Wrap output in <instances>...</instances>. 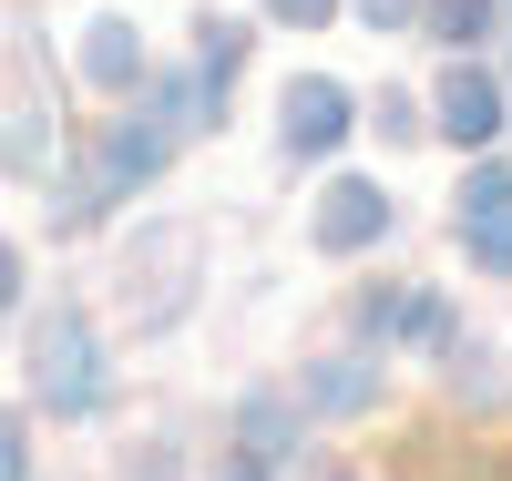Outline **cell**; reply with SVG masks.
I'll list each match as a JSON object with an SVG mask.
<instances>
[{"mask_svg": "<svg viewBox=\"0 0 512 481\" xmlns=\"http://www.w3.org/2000/svg\"><path fill=\"white\" fill-rule=\"evenodd\" d=\"M338 123H349V103H338L328 82H297V103H287V144H328Z\"/></svg>", "mask_w": 512, "mask_h": 481, "instance_id": "cell-1", "label": "cell"}, {"mask_svg": "<svg viewBox=\"0 0 512 481\" xmlns=\"http://www.w3.org/2000/svg\"><path fill=\"white\" fill-rule=\"evenodd\" d=\"M41 389H52V400H82V389H93V348H82L72 328L41 348Z\"/></svg>", "mask_w": 512, "mask_h": 481, "instance_id": "cell-2", "label": "cell"}, {"mask_svg": "<svg viewBox=\"0 0 512 481\" xmlns=\"http://www.w3.org/2000/svg\"><path fill=\"white\" fill-rule=\"evenodd\" d=\"M318 226H328V236H369V226H379V195H369V185H338Z\"/></svg>", "mask_w": 512, "mask_h": 481, "instance_id": "cell-3", "label": "cell"}, {"mask_svg": "<svg viewBox=\"0 0 512 481\" xmlns=\"http://www.w3.org/2000/svg\"><path fill=\"white\" fill-rule=\"evenodd\" d=\"M451 134H492V93H482V72L451 82Z\"/></svg>", "mask_w": 512, "mask_h": 481, "instance_id": "cell-4", "label": "cell"}, {"mask_svg": "<svg viewBox=\"0 0 512 481\" xmlns=\"http://www.w3.org/2000/svg\"><path fill=\"white\" fill-rule=\"evenodd\" d=\"M482 21V0H441V31H472Z\"/></svg>", "mask_w": 512, "mask_h": 481, "instance_id": "cell-5", "label": "cell"}, {"mask_svg": "<svg viewBox=\"0 0 512 481\" xmlns=\"http://www.w3.org/2000/svg\"><path fill=\"white\" fill-rule=\"evenodd\" d=\"M0 481H21V441H11V420H0Z\"/></svg>", "mask_w": 512, "mask_h": 481, "instance_id": "cell-6", "label": "cell"}, {"mask_svg": "<svg viewBox=\"0 0 512 481\" xmlns=\"http://www.w3.org/2000/svg\"><path fill=\"white\" fill-rule=\"evenodd\" d=\"M277 11H287V21H318V11H328V0H277Z\"/></svg>", "mask_w": 512, "mask_h": 481, "instance_id": "cell-7", "label": "cell"}, {"mask_svg": "<svg viewBox=\"0 0 512 481\" xmlns=\"http://www.w3.org/2000/svg\"><path fill=\"white\" fill-rule=\"evenodd\" d=\"M11 287H21V267H11V256H0V297H11Z\"/></svg>", "mask_w": 512, "mask_h": 481, "instance_id": "cell-8", "label": "cell"}, {"mask_svg": "<svg viewBox=\"0 0 512 481\" xmlns=\"http://www.w3.org/2000/svg\"><path fill=\"white\" fill-rule=\"evenodd\" d=\"M226 481H256V471H226Z\"/></svg>", "mask_w": 512, "mask_h": 481, "instance_id": "cell-9", "label": "cell"}]
</instances>
